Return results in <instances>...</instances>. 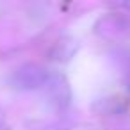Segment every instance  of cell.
Wrapping results in <instances>:
<instances>
[{
    "mask_svg": "<svg viewBox=\"0 0 130 130\" xmlns=\"http://www.w3.org/2000/svg\"><path fill=\"white\" fill-rule=\"evenodd\" d=\"M48 78V73L43 66L38 64H25L22 68H18L13 77H11V84L16 89H36L39 86H43Z\"/></svg>",
    "mask_w": 130,
    "mask_h": 130,
    "instance_id": "6da1fadb",
    "label": "cell"
},
{
    "mask_svg": "<svg viewBox=\"0 0 130 130\" xmlns=\"http://www.w3.org/2000/svg\"><path fill=\"white\" fill-rule=\"evenodd\" d=\"M128 89H130V84H128Z\"/></svg>",
    "mask_w": 130,
    "mask_h": 130,
    "instance_id": "7a4b0ae2",
    "label": "cell"
}]
</instances>
